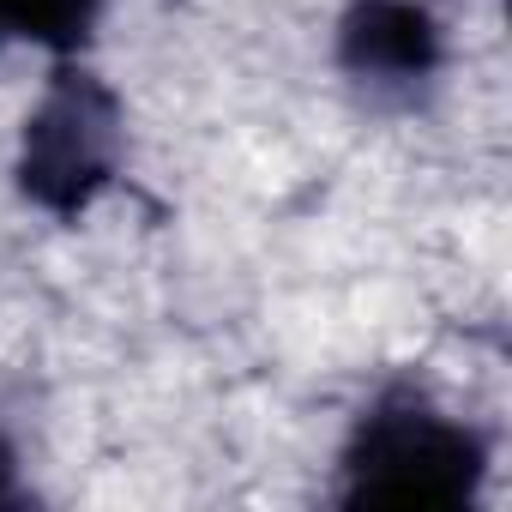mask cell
Masks as SVG:
<instances>
[{
    "label": "cell",
    "instance_id": "cell-4",
    "mask_svg": "<svg viewBox=\"0 0 512 512\" xmlns=\"http://www.w3.org/2000/svg\"><path fill=\"white\" fill-rule=\"evenodd\" d=\"M109 0H0V19L13 37L49 49V55H79L97 31Z\"/></svg>",
    "mask_w": 512,
    "mask_h": 512
},
{
    "label": "cell",
    "instance_id": "cell-6",
    "mask_svg": "<svg viewBox=\"0 0 512 512\" xmlns=\"http://www.w3.org/2000/svg\"><path fill=\"white\" fill-rule=\"evenodd\" d=\"M7 37H13V31H7V19H0V43H7Z\"/></svg>",
    "mask_w": 512,
    "mask_h": 512
},
{
    "label": "cell",
    "instance_id": "cell-2",
    "mask_svg": "<svg viewBox=\"0 0 512 512\" xmlns=\"http://www.w3.org/2000/svg\"><path fill=\"white\" fill-rule=\"evenodd\" d=\"M127 163V103L79 55H55L37 103L25 109L13 181L19 199L55 223H79Z\"/></svg>",
    "mask_w": 512,
    "mask_h": 512
},
{
    "label": "cell",
    "instance_id": "cell-3",
    "mask_svg": "<svg viewBox=\"0 0 512 512\" xmlns=\"http://www.w3.org/2000/svg\"><path fill=\"white\" fill-rule=\"evenodd\" d=\"M332 61L368 109H416L446 73V31L428 0H350L332 31Z\"/></svg>",
    "mask_w": 512,
    "mask_h": 512
},
{
    "label": "cell",
    "instance_id": "cell-5",
    "mask_svg": "<svg viewBox=\"0 0 512 512\" xmlns=\"http://www.w3.org/2000/svg\"><path fill=\"white\" fill-rule=\"evenodd\" d=\"M31 488H25V470H19V446L0 434V506H25Z\"/></svg>",
    "mask_w": 512,
    "mask_h": 512
},
{
    "label": "cell",
    "instance_id": "cell-1",
    "mask_svg": "<svg viewBox=\"0 0 512 512\" xmlns=\"http://www.w3.org/2000/svg\"><path fill=\"white\" fill-rule=\"evenodd\" d=\"M488 434L452 416L428 386H380L338 446V506H392V512H464L488 482Z\"/></svg>",
    "mask_w": 512,
    "mask_h": 512
}]
</instances>
